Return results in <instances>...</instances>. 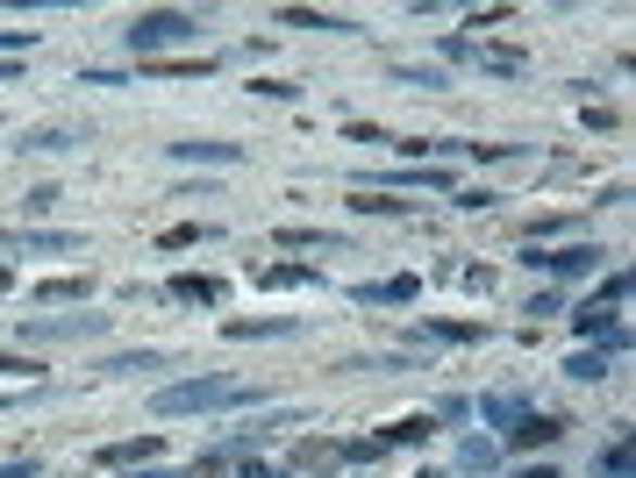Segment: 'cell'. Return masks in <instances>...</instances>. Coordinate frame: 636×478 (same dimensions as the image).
<instances>
[{"label": "cell", "instance_id": "6da1fadb", "mask_svg": "<svg viewBox=\"0 0 636 478\" xmlns=\"http://www.w3.org/2000/svg\"><path fill=\"white\" fill-rule=\"evenodd\" d=\"M243 400H258V386H243V378H187V386H165L151 400V414L173 422V414H201V408H243Z\"/></svg>", "mask_w": 636, "mask_h": 478}, {"label": "cell", "instance_id": "7a4b0ae2", "mask_svg": "<svg viewBox=\"0 0 636 478\" xmlns=\"http://www.w3.org/2000/svg\"><path fill=\"white\" fill-rule=\"evenodd\" d=\"M122 36H129V51L151 65L165 43H187V36H201V15H193V8H143V15L129 22Z\"/></svg>", "mask_w": 636, "mask_h": 478}, {"label": "cell", "instance_id": "3957f363", "mask_svg": "<svg viewBox=\"0 0 636 478\" xmlns=\"http://www.w3.org/2000/svg\"><path fill=\"white\" fill-rule=\"evenodd\" d=\"M107 336V314H22V343H79Z\"/></svg>", "mask_w": 636, "mask_h": 478}, {"label": "cell", "instance_id": "277c9868", "mask_svg": "<svg viewBox=\"0 0 636 478\" xmlns=\"http://www.w3.org/2000/svg\"><path fill=\"white\" fill-rule=\"evenodd\" d=\"M522 264L544 279H586L601 272V243H565V250H522Z\"/></svg>", "mask_w": 636, "mask_h": 478}, {"label": "cell", "instance_id": "5b68a950", "mask_svg": "<svg viewBox=\"0 0 636 478\" xmlns=\"http://www.w3.org/2000/svg\"><path fill=\"white\" fill-rule=\"evenodd\" d=\"M8 250H36V257H72V250H87V236H72V229H8Z\"/></svg>", "mask_w": 636, "mask_h": 478}, {"label": "cell", "instance_id": "8992f818", "mask_svg": "<svg viewBox=\"0 0 636 478\" xmlns=\"http://www.w3.org/2000/svg\"><path fill=\"white\" fill-rule=\"evenodd\" d=\"M565 436V414H516V428H508V443L516 450H544Z\"/></svg>", "mask_w": 636, "mask_h": 478}, {"label": "cell", "instance_id": "52a82bcc", "mask_svg": "<svg viewBox=\"0 0 636 478\" xmlns=\"http://www.w3.org/2000/svg\"><path fill=\"white\" fill-rule=\"evenodd\" d=\"M415 293H422V279H415V272H400V279H386V286H358L351 300H358V308H408Z\"/></svg>", "mask_w": 636, "mask_h": 478}, {"label": "cell", "instance_id": "ba28073f", "mask_svg": "<svg viewBox=\"0 0 636 478\" xmlns=\"http://www.w3.org/2000/svg\"><path fill=\"white\" fill-rule=\"evenodd\" d=\"M251 286L293 293V286H322V272H315V264H251Z\"/></svg>", "mask_w": 636, "mask_h": 478}, {"label": "cell", "instance_id": "9c48e42d", "mask_svg": "<svg viewBox=\"0 0 636 478\" xmlns=\"http://www.w3.org/2000/svg\"><path fill=\"white\" fill-rule=\"evenodd\" d=\"M165 293H173L179 308H215V300H222V279H207V272H179Z\"/></svg>", "mask_w": 636, "mask_h": 478}, {"label": "cell", "instance_id": "30bf717a", "mask_svg": "<svg viewBox=\"0 0 636 478\" xmlns=\"http://www.w3.org/2000/svg\"><path fill=\"white\" fill-rule=\"evenodd\" d=\"M229 343H258V336H301V322L293 314H258V322H222Z\"/></svg>", "mask_w": 636, "mask_h": 478}, {"label": "cell", "instance_id": "8fae6325", "mask_svg": "<svg viewBox=\"0 0 636 478\" xmlns=\"http://www.w3.org/2000/svg\"><path fill=\"white\" fill-rule=\"evenodd\" d=\"M157 450H165V436H129V443H101L93 464H151Z\"/></svg>", "mask_w": 636, "mask_h": 478}, {"label": "cell", "instance_id": "7c38bea8", "mask_svg": "<svg viewBox=\"0 0 636 478\" xmlns=\"http://www.w3.org/2000/svg\"><path fill=\"white\" fill-rule=\"evenodd\" d=\"M279 22H287V29H329V36H358V22H351V15H322V8H279Z\"/></svg>", "mask_w": 636, "mask_h": 478}, {"label": "cell", "instance_id": "4fadbf2b", "mask_svg": "<svg viewBox=\"0 0 636 478\" xmlns=\"http://www.w3.org/2000/svg\"><path fill=\"white\" fill-rule=\"evenodd\" d=\"M293 464H301V471H336L344 450L329 443V436H301V443H293Z\"/></svg>", "mask_w": 636, "mask_h": 478}, {"label": "cell", "instance_id": "5bb4252c", "mask_svg": "<svg viewBox=\"0 0 636 478\" xmlns=\"http://www.w3.org/2000/svg\"><path fill=\"white\" fill-rule=\"evenodd\" d=\"M486 322H415V343H480Z\"/></svg>", "mask_w": 636, "mask_h": 478}, {"label": "cell", "instance_id": "9a60e30c", "mask_svg": "<svg viewBox=\"0 0 636 478\" xmlns=\"http://www.w3.org/2000/svg\"><path fill=\"white\" fill-rule=\"evenodd\" d=\"M151 79H207V72H215V57H151Z\"/></svg>", "mask_w": 636, "mask_h": 478}, {"label": "cell", "instance_id": "2e32d148", "mask_svg": "<svg viewBox=\"0 0 636 478\" xmlns=\"http://www.w3.org/2000/svg\"><path fill=\"white\" fill-rule=\"evenodd\" d=\"M386 179H394V186H430V193H450V186H458L444 165H408V171H386Z\"/></svg>", "mask_w": 636, "mask_h": 478}, {"label": "cell", "instance_id": "e0dca14e", "mask_svg": "<svg viewBox=\"0 0 636 478\" xmlns=\"http://www.w3.org/2000/svg\"><path fill=\"white\" fill-rule=\"evenodd\" d=\"M279 243L287 250H344L351 236H336V229H279Z\"/></svg>", "mask_w": 636, "mask_h": 478}, {"label": "cell", "instance_id": "ac0fdd59", "mask_svg": "<svg viewBox=\"0 0 636 478\" xmlns=\"http://www.w3.org/2000/svg\"><path fill=\"white\" fill-rule=\"evenodd\" d=\"M101 378H129V372H165V350H143V358H101Z\"/></svg>", "mask_w": 636, "mask_h": 478}, {"label": "cell", "instance_id": "d6986e66", "mask_svg": "<svg viewBox=\"0 0 636 478\" xmlns=\"http://www.w3.org/2000/svg\"><path fill=\"white\" fill-rule=\"evenodd\" d=\"M615 358H622L615 343H601V350H580V358L565 364V378H608V364H615Z\"/></svg>", "mask_w": 636, "mask_h": 478}, {"label": "cell", "instance_id": "ffe728a7", "mask_svg": "<svg viewBox=\"0 0 636 478\" xmlns=\"http://www.w3.org/2000/svg\"><path fill=\"white\" fill-rule=\"evenodd\" d=\"M43 308H58V300H87L93 293V279H43V286H29Z\"/></svg>", "mask_w": 636, "mask_h": 478}, {"label": "cell", "instance_id": "44dd1931", "mask_svg": "<svg viewBox=\"0 0 636 478\" xmlns=\"http://www.w3.org/2000/svg\"><path fill=\"white\" fill-rule=\"evenodd\" d=\"M594 471H601V478H629L636 471V443H629V436H615V443L601 450V464H594Z\"/></svg>", "mask_w": 636, "mask_h": 478}, {"label": "cell", "instance_id": "7402d4cb", "mask_svg": "<svg viewBox=\"0 0 636 478\" xmlns=\"http://www.w3.org/2000/svg\"><path fill=\"white\" fill-rule=\"evenodd\" d=\"M193 243H215V229H207V222H179V229L157 236V250H193Z\"/></svg>", "mask_w": 636, "mask_h": 478}, {"label": "cell", "instance_id": "603a6c76", "mask_svg": "<svg viewBox=\"0 0 636 478\" xmlns=\"http://www.w3.org/2000/svg\"><path fill=\"white\" fill-rule=\"evenodd\" d=\"M173 157H207V165H237V143H173Z\"/></svg>", "mask_w": 636, "mask_h": 478}, {"label": "cell", "instance_id": "cb8c5ba5", "mask_svg": "<svg viewBox=\"0 0 636 478\" xmlns=\"http://www.w3.org/2000/svg\"><path fill=\"white\" fill-rule=\"evenodd\" d=\"M336 450H344L351 464H379V457H386L394 443H386V436H351V443H336Z\"/></svg>", "mask_w": 636, "mask_h": 478}, {"label": "cell", "instance_id": "d4e9b609", "mask_svg": "<svg viewBox=\"0 0 636 478\" xmlns=\"http://www.w3.org/2000/svg\"><path fill=\"white\" fill-rule=\"evenodd\" d=\"M622 300H629V272H615V279H608L601 293H594V300H586V308H594V314H615Z\"/></svg>", "mask_w": 636, "mask_h": 478}, {"label": "cell", "instance_id": "484cf974", "mask_svg": "<svg viewBox=\"0 0 636 478\" xmlns=\"http://www.w3.org/2000/svg\"><path fill=\"white\" fill-rule=\"evenodd\" d=\"M422 436H436V422H430V414H408V422H394V428H386V443H422Z\"/></svg>", "mask_w": 636, "mask_h": 478}, {"label": "cell", "instance_id": "4316f807", "mask_svg": "<svg viewBox=\"0 0 636 478\" xmlns=\"http://www.w3.org/2000/svg\"><path fill=\"white\" fill-rule=\"evenodd\" d=\"M72 129H29V137H22V151H72Z\"/></svg>", "mask_w": 636, "mask_h": 478}, {"label": "cell", "instance_id": "83f0119b", "mask_svg": "<svg viewBox=\"0 0 636 478\" xmlns=\"http://www.w3.org/2000/svg\"><path fill=\"white\" fill-rule=\"evenodd\" d=\"M351 207H358V215H408V201H386V193H372V186H365Z\"/></svg>", "mask_w": 636, "mask_h": 478}, {"label": "cell", "instance_id": "f1b7e54d", "mask_svg": "<svg viewBox=\"0 0 636 478\" xmlns=\"http://www.w3.org/2000/svg\"><path fill=\"white\" fill-rule=\"evenodd\" d=\"M565 215H536V222H522V236H530V243H544V236H565Z\"/></svg>", "mask_w": 636, "mask_h": 478}, {"label": "cell", "instance_id": "f546056e", "mask_svg": "<svg viewBox=\"0 0 636 478\" xmlns=\"http://www.w3.org/2000/svg\"><path fill=\"white\" fill-rule=\"evenodd\" d=\"M36 372H43L36 358H8V350H0V378H29V386H36Z\"/></svg>", "mask_w": 636, "mask_h": 478}, {"label": "cell", "instance_id": "4dcf8cb0", "mask_svg": "<svg viewBox=\"0 0 636 478\" xmlns=\"http://www.w3.org/2000/svg\"><path fill=\"white\" fill-rule=\"evenodd\" d=\"M36 400H51V386H29V393H0V414H15V408H36Z\"/></svg>", "mask_w": 636, "mask_h": 478}, {"label": "cell", "instance_id": "1f68e13d", "mask_svg": "<svg viewBox=\"0 0 636 478\" xmlns=\"http://www.w3.org/2000/svg\"><path fill=\"white\" fill-rule=\"evenodd\" d=\"M394 79H408V86H430V93H436V86H450L444 72H415V65H394Z\"/></svg>", "mask_w": 636, "mask_h": 478}, {"label": "cell", "instance_id": "d6a6232c", "mask_svg": "<svg viewBox=\"0 0 636 478\" xmlns=\"http://www.w3.org/2000/svg\"><path fill=\"white\" fill-rule=\"evenodd\" d=\"M51 207H58V186H36L29 201H22V215H51Z\"/></svg>", "mask_w": 636, "mask_h": 478}, {"label": "cell", "instance_id": "836d02e7", "mask_svg": "<svg viewBox=\"0 0 636 478\" xmlns=\"http://www.w3.org/2000/svg\"><path fill=\"white\" fill-rule=\"evenodd\" d=\"M251 93H265V101H293L301 86H287V79H258V86H251Z\"/></svg>", "mask_w": 636, "mask_h": 478}, {"label": "cell", "instance_id": "e575fe53", "mask_svg": "<svg viewBox=\"0 0 636 478\" xmlns=\"http://www.w3.org/2000/svg\"><path fill=\"white\" fill-rule=\"evenodd\" d=\"M0 478H43V464H36V457H22V464H0Z\"/></svg>", "mask_w": 636, "mask_h": 478}, {"label": "cell", "instance_id": "d590c367", "mask_svg": "<svg viewBox=\"0 0 636 478\" xmlns=\"http://www.w3.org/2000/svg\"><path fill=\"white\" fill-rule=\"evenodd\" d=\"M15 72H22V65H15V57H0V86H8V79H15Z\"/></svg>", "mask_w": 636, "mask_h": 478}, {"label": "cell", "instance_id": "8d00e7d4", "mask_svg": "<svg viewBox=\"0 0 636 478\" xmlns=\"http://www.w3.org/2000/svg\"><path fill=\"white\" fill-rule=\"evenodd\" d=\"M516 478H558V471H550V464H536V471H516Z\"/></svg>", "mask_w": 636, "mask_h": 478}, {"label": "cell", "instance_id": "74e56055", "mask_svg": "<svg viewBox=\"0 0 636 478\" xmlns=\"http://www.w3.org/2000/svg\"><path fill=\"white\" fill-rule=\"evenodd\" d=\"M8 286H15V264H0V293H8Z\"/></svg>", "mask_w": 636, "mask_h": 478}, {"label": "cell", "instance_id": "f35d334b", "mask_svg": "<svg viewBox=\"0 0 636 478\" xmlns=\"http://www.w3.org/2000/svg\"><path fill=\"white\" fill-rule=\"evenodd\" d=\"M129 478H173V471H129Z\"/></svg>", "mask_w": 636, "mask_h": 478}, {"label": "cell", "instance_id": "ab89813d", "mask_svg": "<svg viewBox=\"0 0 636 478\" xmlns=\"http://www.w3.org/2000/svg\"><path fill=\"white\" fill-rule=\"evenodd\" d=\"M422 478H436V471H422Z\"/></svg>", "mask_w": 636, "mask_h": 478}]
</instances>
